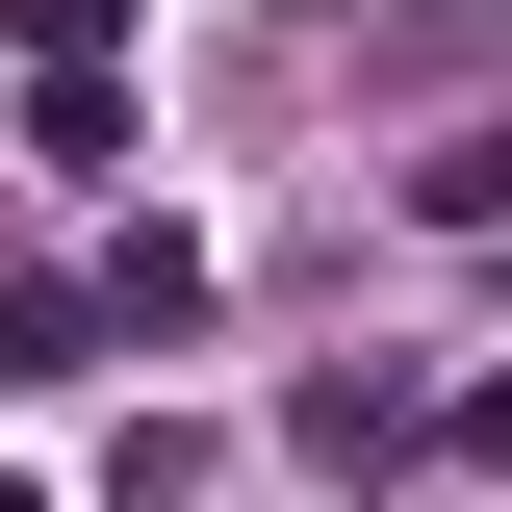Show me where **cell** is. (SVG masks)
<instances>
[{"label":"cell","instance_id":"5b68a950","mask_svg":"<svg viewBox=\"0 0 512 512\" xmlns=\"http://www.w3.org/2000/svg\"><path fill=\"white\" fill-rule=\"evenodd\" d=\"M26 26V77H128V0H0Z\"/></svg>","mask_w":512,"mask_h":512},{"label":"cell","instance_id":"6da1fadb","mask_svg":"<svg viewBox=\"0 0 512 512\" xmlns=\"http://www.w3.org/2000/svg\"><path fill=\"white\" fill-rule=\"evenodd\" d=\"M0 359H26V384H103V282H52V256H0Z\"/></svg>","mask_w":512,"mask_h":512},{"label":"cell","instance_id":"8992f818","mask_svg":"<svg viewBox=\"0 0 512 512\" xmlns=\"http://www.w3.org/2000/svg\"><path fill=\"white\" fill-rule=\"evenodd\" d=\"M0 512H26V487H0Z\"/></svg>","mask_w":512,"mask_h":512},{"label":"cell","instance_id":"3957f363","mask_svg":"<svg viewBox=\"0 0 512 512\" xmlns=\"http://www.w3.org/2000/svg\"><path fill=\"white\" fill-rule=\"evenodd\" d=\"M26 154L52 180H128V77H26Z\"/></svg>","mask_w":512,"mask_h":512},{"label":"cell","instance_id":"277c9868","mask_svg":"<svg viewBox=\"0 0 512 512\" xmlns=\"http://www.w3.org/2000/svg\"><path fill=\"white\" fill-rule=\"evenodd\" d=\"M410 205H436V231H487V256H512V128H436V154H410Z\"/></svg>","mask_w":512,"mask_h":512},{"label":"cell","instance_id":"7a4b0ae2","mask_svg":"<svg viewBox=\"0 0 512 512\" xmlns=\"http://www.w3.org/2000/svg\"><path fill=\"white\" fill-rule=\"evenodd\" d=\"M282 436H308V461H410V436H436V410H410V384L359 359V384H308V410H282Z\"/></svg>","mask_w":512,"mask_h":512}]
</instances>
